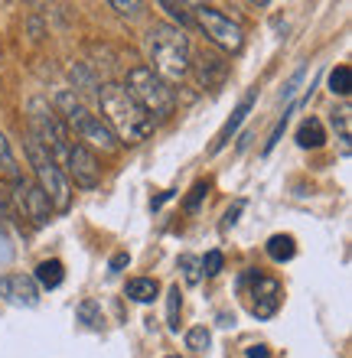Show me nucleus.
<instances>
[{"instance_id":"nucleus-1","label":"nucleus","mask_w":352,"mask_h":358,"mask_svg":"<svg viewBox=\"0 0 352 358\" xmlns=\"http://www.w3.org/2000/svg\"><path fill=\"white\" fill-rule=\"evenodd\" d=\"M98 104H101V114H105L101 121L108 124V131L115 134V141L141 143L153 134V121L147 117V111L118 82H108V85L98 88Z\"/></svg>"},{"instance_id":"nucleus-2","label":"nucleus","mask_w":352,"mask_h":358,"mask_svg":"<svg viewBox=\"0 0 352 358\" xmlns=\"http://www.w3.org/2000/svg\"><path fill=\"white\" fill-rule=\"evenodd\" d=\"M147 59H150V72L167 85H176L190 76V62H192V49L190 36L180 27L170 23H157L147 33Z\"/></svg>"},{"instance_id":"nucleus-3","label":"nucleus","mask_w":352,"mask_h":358,"mask_svg":"<svg viewBox=\"0 0 352 358\" xmlns=\"http://www.w3.org/2000/svg\"><path fill=\"white\" fill-rule=\"evenodd\" d=\"M52 111L59 114V121L66 124V131L76 134L78 143H85L88 150H92V147H98V150H105V153L118 150L115 134L108 131V124L101 121L98 114L88 111L76 92H69V88L56 92V98H52Z\"/></svg>"},{"instance_id":"nucleus-4","label":"nucleus","mask_w":352,"mask_h":358,"mask_svg":"<svg viewBox=\"0 0 352 358\" xmlns=\"http://www.w3.org/2000/svg\"><path fill=\"white\" fill-rule=\"evenodd\" d=\"M27 157H29V166H33V176H36V186L49 199L52 212H69V206H72V182L66 179L62 166L52 160V153L33 134H27Z\"/></svg>"},{"instance_id":"nucleus-5","label":"nucleus","mask_w":352,"mask_h":358,"mask_svg":"<svg viewBox=\"0 0 352 358\" xmlns=\"http://www.w3.org/2000/svg\"><path fill=\"white\" fill-rule=\"evenodd\" d=\"M124 88H127L134 101L147 111L150 121H167V117L176 111V94H173V88L167 85V82H160L147 66H134L131 72H127Z\"/></svg>"},{"instance_id":"nucleus-6","label":"nucleus","mask_w":352,"mask_h":358,"mask_svg":"<svg viewBox=\"0 0 352 358\" xmlns=\"http://www.w3.org/2000/svg\"><path fill=\"white\" fill-rule=\"evenodd\" d=\"M29 134L52 153V160L59 166L66 163V153L72 147V134L66 131V124L59 121V114L49 108L46 98H33L29 101Z\"/></svg>"},{"instance_id":"nucleus-7","label":"nucleus","mask_w":352,"mask_h":358,"mask_svg":"<svg viewBox=\"0 0 352 358\" xmlns=\"http://www.w3.org/2000/svg\"><path fill=\"white\" fill-rule=\"evenodd\" d=\"M190 13H192V27H199L212 46L225 49V52H241L245 36H241V27L232 17H225L222 10L209 7V3H192Z\"/></svg>"},{"instance_id":"nucleus-8","label":"nucleus","mask_w":352,"mask_h":358,"mask_svg":"<svg viewBox=\"0 0 352 358\" xmlns=\"http://www.w3.org/2000/svg\"><path fill=\"white\" fill-rule=\"evenodd\" d=\"M13 206H17V212L23 218H29L36 228H43V225H49L52 222V206H49V199L43 196V189L39 186H33L29 179H13Z\"/></svg>"},{"instance_id":"nucleus-9","label":"nucleus","mask_w":352,"mask_h":358,"mask_svg":"<svg viewBox=\"0 0 352 358\" xmlns=\"http://www.w3.org/2000/svg\"><path fill=\"white\" fill-rule=\"evenodd\" d=\"M66 179L69 182H76L78 189H98L101 186V163L92 150H88L85 143H72L66 153Z\"/></svg>"},{"instance_id":"nucleus-10","label":"nucleus","mask_w":352,"mask_h":358,"mask_svg":"<svg viewBox=\"0 0 352 358\" xmlns=\"http://www.w3.org/2000/svg\"><path fill=\"white\" fill-rule=\"evenodd\" d=\"M281 283L274 277H255V287H251V313L258 320H271L277 310H281Z\"/></svg>"},{"instance_id":"nucleus-11","label":"nucleus","mask_w":352,"mask_h":358,"mask_svg":"<svg viewBox=\"0 0 352 358\" xmlns=\"http://www.w3.org/2000/svg\"><path fill=\"white\" fill-rule=\"evenodd\" d=\"M0 296L13 306H36L39 287L27 273H7V277H0Z\"/></svg>"},{"instance_id":"nucleus-12","label":"nucleus","mask_w":352,"mask_h":358,"mask_svg":"<svg viewBox=\"0 0 352 358\" xmlns=\"http://www.w3.org/2000/svg\"><path fill=\"white\" fill-rule=\"evenodd\" d=\"M190 72H196V82L202 88H219L229 78V62L216 52H199V56H192Z\"/></svg>"},{"instance_id":"nucleus-13","label":"nucleus","mask_w":352,"mask_h":358,"mask_svg":"<svg viewBox=\"0 0 352 358\" xmlns=\"http://www.w3.org/2000/svg\"><path fill=\"white\" fill-rule=\"evenodd\" d=\"M251 108H255V92L245 94V98H241V104H238L235 111H232V117L225 121V127H222L219 137H216V143H212V153H219V150H225V147H229L232 137L238 134V127H241V121L248 117V111H251Z\"/></svg>"},{"instance_id":"nucleus-14","label":"nucleus","mask_w":352,"mask_h":358,"mask_svg":"<svg viewBox=\"0 0 352 358\" xmlns=\"http://www.w3.org/2000/svg\"><path fill=\"white\" fill-rule=\"evenodd\" d=\"M297 143H300L304 150H320V147L326 143L323 124L316 121V117H307V121H300V127H297Z\"/></svg>"},{"instance_id":"nucleus-15","label":"nucleus","mask_w":352,"mask_h":358,"mask_svg":"<svg viewBox=\"0 0 352 358\" xmlns=\"http://www.w3.org/2000/svg\"><path fill=\"white\" fill-rule=\"evenodd\" d=\"M124 293H127L134 303H153L160 296V283L153 280V277H134V280H127Z\"/></svg>"},{"instance_id":"nucleus-16","label":"nucleus","mask_w":352,"mask_h":358,"mask_svg":"<svg viewBox=\"0 0 352 358\" xmlns=\"http://www.w3.org/2000/svg\"><path fill=\"white\" fill-rule=\"evenodd\" d=\"M33 280H36V287H43V290H56L59 283L66 280V267H62V261H56V257H52V261H43V264L36 267V277H33Z\"/></svg>"},{"instance_id":"nucleus-17","label":"nucleus","mask_w":352,"mask_h":358,"mask_svg":"<svg viewBox=\"0 0 352 358\" xmlns=\"http://www.w3.org/2000/svg\"><path fill=\"white\" fill-rule=\"evenodd\" d=\"M265 248H267V257L277 261V264H284V261H290V257L297 255V245L290 235H271Z\"/></svg>"},{"instance_id":"nucleus-18","label":"nucleus","mask_w":352,"mask_h":358,"mask_svg":"<svg viewBox=\"0 0 352 358\" xmlns=\"http://www.w3.org/2000/svg\"><path fill=\"white\" fill-rule=\"evenodd\" d=\"M180 313H183V290L180 283H173L167 290V329L180 332Z\"/></svg>"},{"instance_id":"nucleus-19","label":"nucleus","mask_w":352,"mask_h":358,"mask_svg":"<svg viewBox=\"0 0 352 358\" xmlns=\"http://www.w3.org/2000/svg\"><path fill=\"white\" fill-rule=\"evenodd\" d=\"M0 176H7L10 182L23 176L20 166H17V157H13V150H10V141L3 137V134H0Z\"/></svg>"},{"instance_id":"nucleus-20","label":"nucleus","mask_w":352,"mask_h":358,"mask_svg":"<svg viewBox=\"0 0 352 358\" xmlns=\"http://www.w3.org/2000/svg\"><path fill=\"white\" fill-rule=\"evenodd\" d=\"M330 92L339 94V98H346V94L352 92V69L349 66H336L333 72H330Z\"/></svg>"},{"instance_id":"nucleus-21","label":"nucleus","mask_w":352,"mask_h":358,"mask_svg":"<svg viewBox=\"0 0 352 358\" xmlns=\"http://www.w3.org/2000/svg\"><path fill=\"white\" fill-rule=\"evenodd\" d=\"M78 320H82V322H85V326H88V329H101V322H105V320H101V310H98V303L95 300H85V303H78Z\"/></svg>"},{"instance_id":"nucleus-22","label":"nucleus","mask_w":352,"mask_h":358,"mask_svg":"<svg viewBox=\"0 0 352 358\" xmlns=\"http://www.w3.org/2000/svg\"><path fill=\"white\" fill-rule=\"evenodd\" d=\"M209 345H212V336H209V329H206V326H192V329L186 332V349L206 352Z\"/></svg>"},{"instance_id":"nucleus-23","label":"nucleus","mask_w":352,"mask_h":358,"mask_svg":"<svg viewBox=\"0 0 352 358\" xmlns=\"http://www.w3.org/2000/svg\"><path fill=\"white\" fill-rule=\"evenodd\" d=\"M333 127L339 131V141H343V147L349 150V137H352V111L349 108H339V111L333 114Z\"/></svg>"},{"instance_id":"nucleus-24","label":"nucleus","mask_w":352,"mask_h":358,"mask_svg":"<svg viewBox=\"0 0 352 358\" xmlns=\"http://www.w3.org/2000/svg\"><path fill=\"white\" fill-rule=\"evenodd\" d=\"M180 271H183V277H186V283H190V287H196V283L202 280V267H199V257H192V255H183V257H180Z\"/></svg>"},{"instance_id":"nucleus-25","label":"nucleus","mask_w":352,"mask_h":358,"mask_svg":"<svg viewBox=\"0 0 352 358\" xmlns=\"http://www.w3.org/2000/svg\"><path fill=\"white\" fill-rule=\"evenodd\" d=\"M199 267H202V277H219L222 267H225V257H222V251H209L199 261Z\"/></svg>"},{"instance_id":"nucleus-26","label":"nucleus","mask_w":352,"mask_h":358,"mask_svg":"<svg viewBox=\"0 0 352 358\" xmlns=\"http://www.w3.org/2000/svg\"><path fill=\"white\" fill-rule=\"evenodd\" d=\"M160 7L167 10L173 20H180V27H192V13H190V7H186V3H173V0H163Z\"/></svg>"},{"instance_id":"nucleus-27","label":"nucleus","mask_w":352,"mask_h":358,"mask_svg":"<svg viewBox=\"0 0 352 358\" xmlns=\"http://www.w3.org/2000/svg\"><path fill=\"white\" fill-rule=\"evenodd\" d=\"M206 192H209V182H196V186L190 189V196H186V202H183V208H186V212H196V208L202 206V199H206Z\"/></svg>"},{"instance_id":"nucleus-28","label":"nucleus","mask_w":352,"mask_h":358,"mask_svg":"<svg viewBox=\"0 0 352 358\" xmlns=\"http://www.w3.org/2000/svg\"><path fill=\"white\" fill-rule=\"evenodd\" d=\"M108 7L118 10L121 17H141V13H143V3H141V0H131V3H124V0H111Z\"/></svg>"},{"instance_id":"nucleus-29","label":"nucleus","mask_w":352,"mask_h":358,"mask_svg":"<svg viewBox=\"0 0 352 358\" xmlns=\"http://www.w3.org/2000/svg\"><path fill=\"white\" fill-rule=\"evenodd\" d=\"M245 358H271V352H267L265 342H258V345H248L245 349Z\"/></svg>"},{"instance_id":"nucleus-30","label":"nucleus","mask_w":352,"mask_h":358,"mask_svg":"<svg viewBox=\"0 0 352 358\" xmlns=\"http://www.w3.org/2000/svg\"><path fill=\"white\" fill-rule=\"evenodd\" d=\"M241 208H245V206H241V202L229 208V215H225V228H232V225H235V222H238V212H241Z\"/></svg>"},{"instance_id":"nucleus-31","label":"nucleus","mask_w":352,"mask_h":358,"mask_svg":"<svg viewBox=\"0 0 352 358\" xmlns=\"http://www.w3.org/2000/svg\"><path fill=\"white\" fill-rule=\"evenodd\" d=\"M127 261H131L127 255H115V257H111V271H121V267H127Z\"/></svg>"},{"instance_id":"nucleus-32","label":"nucleus","mask_w":352,"mask_h":358,"mask_svg":"<svg viewBox=\"0 0 352 358\" xmlns=\"http://www.w3.org/2000/svg\"><path fill=\"white\" fill-rule=\"evenodd\" d=\"M167 358H180V355H167Z\"/></svg>"}]
</instances>
